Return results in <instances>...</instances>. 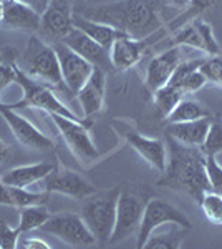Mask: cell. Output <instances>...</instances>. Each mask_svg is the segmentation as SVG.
<instances>
[{
  "label": "cell",
  "instance_id": "obj_1",
  "mask_svg": "<svg viewBox=\"0 0 222 249\" xmlns=\"http://www.w3.org/2000/svg\"><path fill=\"white\" fill-rule=\"evenodd\" d=\"M168 163L159 184L181 191L201 203L203 196L211 191L205 178V156L199 148L186 146L169 136Z\"/></svg>",
  "mask_w": 222,
  "mask_h": 249
},
{
  "label": "cell",
  "instance_id": "obj_2",
  "mask_svg": "<svg viewBox=\"0 0 222 249\" xmlns=\"http://www.w3.org/2000/svg\"><path fill=\"white\" fill-rule=\"evenodd\" d=\"M88 18L110 23L138 40L149 37L161 27L154 0H115L91 9Z\"/></svg>",
  "mask_w": 222,
  "mask_h": 249
},
{
  "label": "cell",
  "instance_id": "obj_3",
  "mask_svg": "<svg viewBox=\"0 0 222 249\" xmlns=\"http://www.w3.org/2000/svg\"><path fill=\"white\" fill-rule=\"evenodd\" d=\"M121 190L96 191L83 199L80 216L100 243H108L115 230L116 221V201Z\"/></svg>",
  "mask_w": 222,
  "mask_h": 249
},
{
  "label": "cell",
  "instance_id": "obj_4",
  "mask_svg": "<svg viewBox=\"0 0 222 249\" xmlns=\"http://www.w3.org/2000/svg\"><path fill=\"white\" fill-rule=\"evenodd\" d=\"M15 82L22 87L23 96L15 103H7L10 108H14V110H20V108H37V110H43L48 115H62L65 118L73 120V122H85L75 111H71L45 83L28 77L25 71L18 67H17V80Z\"/></svg>",
  "mask_w": 222,
  "mask_h": 249
},
{
  "label": "cell",
  "instance_id": "obj_5",
  "mask_svg": "<svg viewBox=\"0 0 222 249\" xmlns=\"http://www.w3.org/2000/svg\"><path fill=\"white\" fill-rule=\"evenodd\" d=\"M22 70L28 77L45 85H65L53 45H48L37 35H32L22 55Z\"/></svg>",
  "mask_w": 222,
  "mask_h": 249
},
{
  "label": "cell",
  "instance_id": "obj_6",
  "mask_svg": "<svg viewBox=\"0 0 222 249\" xmlns=\"http://www.w3.org/2000/svg\"><path fill=\"white\" fill-rule=\"evenodd\" d=\"M164 224H174V226H179L183 230H191L192 226L191 221L186 218L184 213H181L172 204L157 198L146 201L143 219H141L139 230H138V243H136V248L144 249L148 239L153 236V232L159 226H164Z\"/></svg>",
  "mask_w": 222,
  "mask_h": 249
},
{
  "label": "cell",
  "instance_id": "obj_7",
  "mask_svg": "<svg viewBox=\"0 0 222 249\" xmlns=\"http://www.w3.org/2000/svg\"><path fill=\"white\" fill-rule=\"evenodd\" d=\"M50 118L53 120L55 126L58 128L63 142L67 143L70 151L80 160V161L91 163L100 158V153H98V150H96L95 143H93V140H91V135H90V126H91L90 120L73 122V120L65 118V116H62V115H50Z\"/></svg>",
  "mask_w": 222,
  "mask_h": 249
},
{
  "label": "cell",
  "instance_id": "obj_8",
  "mask_svg": "<svg viewBox=\"0 0 222 249\" xmlns=\"http://www.w3.org/2000/svg\"><path fill=\"white\" fill-rule=\"evenodd\" d=\"M40 230L58 238L67 246L85 248L96 243V238L93 236V232L88 230L82 216L76 214V213L63 211L58 213V214H51Z\"/></svg>",
  "mask_w": 222,
  "mask_h": 249
},
{
  "label": "cell",
  "instance_id": "obj_9",
  "mask_svg": "<svg viewBox=\"0 0 222 249\" xmlns=\"http://www.w3.org/2000/svg\"><path fill=\"white\" fill-rule=\"evenodd\" d=\"M144 206H146V201L139 195L133 191H120L118 201H116L115 230H113L108 243H120V241L138 232L141 219H143Z\"/></svg>",
  "mask_w": 222,
  "mask_h": 249
},
{
  "label": "cell",
  "instance_id": "obj_10",
  "mask_svg": "<svg viewBox=\"0 0 222 249\" xmlns=\"http://www.w3.org/2000/svg\"><path fill=\"white\" fill-rule=\"evenodd\" d=\"M113 126H115V130L118 131L121 138L130 144L149 166L154 168L159 173L164 171L168 163V150H166V144L161 142V140L141 135L139 131H136L135 128H130L124 122H121V120H116L113 123Z\"/></svg>",
  "mask_w": 222,
  "mask_h": 249
},
{
  "label": "cell",
  "instance_id": "obj_11",
  "mask_svg": "<svg viewBox=\"0 0 222 249\" xmlns=\"http://www.w3.org/2000/svg\"><path fill=\"white\" fill-rule=\"evenodd\" d=\"M0 116L5 120L15 140L22 146L34 151H48L53 148V140L48 138L45 133H42L34 123L28 122L25 116H22L17 110L10 108L7 103L0 102Z\"/></svg>",
  "mask_w": 222,
  "mask_h": 249
},
{
  "label": "cell",
  "instance_id": "obj_12",
  "mask_svg": "<svg viewBox=\"0 0 222 249\" xmlns=\"http://www.w3.org/2000/svg\"><path fill=\"white\" fill-rule=\"evenodd\" d=\"M51 45H53L56 57H58L63 83H65V87L71 93L76 95V91H78L80 88L86 83V80L90 78L95 67H93L88 60L80 57V55L71 50L68 45L60 42V40H56Z\"/></svg>",
  "mask_w": 222,
  "mask_h": 249
},
{
  "label": "cell",
  "instance_id": "obj_13",
  "mask_svg": "<svg viewBox=\"0 0 222 249\" xmlns=\"http://www.w3.org/2000/svg\"><path fill=\"white\" fill-rule=\"evenodd\" d=\"M42 183L45 191L60 193V195L73 199H85L86 196L98 191L82 175L68 170V168H62V170L55 168L45 179H42Z\"/></svg>",
  "mask_w": 222,
  "mask_h": 249
},
{
  "label": "cell",
  "instance_id": "obj_14",
  "mask_svg": "<svg viewBox=\"0 0 222 249\" xmlns=\"http://www.w3.org/2000/svg\"><path fill=\"white\" fill-rule=\"evenodd\" d=\"M73 9H71L70 0H50L45 12L42 14V23L40 29L47 37L62 40L68 32L73 29Z\"/></svg>",
  "mask_w": 222,
  "mask_h": 249
},
{
  "label": "cell",
  "instance_id": "obj_15",
  "mask_svg": "<svg viewBox=\"0 0 222 249\" xmlns=\"http://www.w3.org/2000/svg\"><path fill=\"white\" fill-rule=\"evenodd\" d=\"M42 15L22 0H3V15L0 27L7 30L34 32L40 30Z\"/></svg>",
  "mask_w": 222,
  "mask_h": 249
},
{
  "label": "cell",
  "instance_id": "obj_16",
  "mask_svg": "<svg viewBox=\"0 0 222 249\" xmlns=\"http://www.w3.org/2000/svg\"><path fill=\"white\" fill-rule=\"evenodd\" d=\"M60 42H63L65 45L70 47L80 57L88 60L93 67H98L104 71L113 68L110 60V52L106 48H103L100 43H96L93 38L88 37L85 32L76 29V27H73V29L68 32V35H65Z\"/></svg>",
  "mask_w": 222,
  "mask_h": 249
},
{
  "label": "cell",
  "instance_id": "obj_17",
  "mask_svg": "<svg viewBox=\"0 0 222 249\" xmlns=\"http://www.w3.org/2000/svg\"><path fill=\"white\" fill-rule=\"evenodd\" d=\"M104 91H106V71L95 67L86 83L76 91V98L86 118L96 115L104 107Z\"/></svg>",
  "mask_w": 222,
  "mask_h": 249
},
{
  "label": "cell",
  "instance_id": "obj_18",
  "mask_svg": "<svg viewBox=\"0 0 222 249\" xmlns=\"http://www.w3.org/2000/svg\"><path fill=\"white\" fill-rule=\"evenodd\" d=\"M181 63V52L179 47H172L169 50L163 52V53L156 55L151 58L146 68V87L151 91L157 90V88L164 87L169 83L172 73H174L176 67Z\"/></svg>",
  "mask_w": 222,
  "mask_h": 249
},
{
  "label": "cell",
  "instance_id": "obj_19",
  "mask_svg": "<svg viewBox=\"0 0 222 249\" xmlns=\"http://www.w3.org/2000/svg\"><path fill=\"white\" fill-rule=\"evenodd\" d=\"M144 50H146V43L143 40L128 37V35L120 37L118 40L113 42L110 48L111 67L120 71L130 70V68L139 63V60L143 58Z\"/></svg>",
  "mask_w": 222,
  "mask_h": 249
},
{
  "label": "cell",
  "instance_id": "obj_20",
  "mask_svg": "<svg viewBox=\"0 0 222 249\" xmlns=\"http://www.w3.org/2000/svg\"><path fill=\"white\" fill-rule=\"evenodd\" d=\"M55 166L51 163H34V164H23V166H15L12 170L5 171L0 179L9 186L17 188H32L34 184L42 183Z\"/></svg>",
  "mask_w": 222,
  "mask_h": 249
},
{
  "label": "cell",
  "instance_id": "obj_21",
  "mask_svg": "<svg viewBox=\"0 0 222 249\" xmlns=\"http://www.w3.org/2000/svg\"><path fill=\"white\" fill-rule=\"evenodd\" d=\"M209 124H211V116H204L192 122L183 123H169L168 135L176 142L186 144V146L199 148L203 144L205 135H207Z\"/></svg>",
  "mask_w": 222,
  "mask_h": 249
},
{
  "label": "cell",
  "instance_id": "obj_22",
  "mask_svg": "<svg viewBox=\"0 0 222 249\" xmlns=\"http://www.w3.org/2000/svg\"><path fill=\"white\" fill-rule=\"evenodd\" d=\"M73 25L76 29L85 32L88 37L95 40L96 43H100L103 48H106L108 52H110V48L115 40H118L120 37H124V35H126L121 30L116 29V27L110 25V23H104V22H100V20H93L88 17H80V15H75Z\"/></svg>",
  "mask_w": 222,
  "mask_h": 249
},
{
  "label": "cell",
  "instance_id": "obj_23",
  "mask_svg": "<svg viewBox=\"0 0 222 249\" xmlns=\"http://www.w3.org/2000/svg\"><path fill=\"white\" fill-rule=\"evenodd\" d=\"M20 219H18V231L22 234L40 230L43 224L50 218V211H48L47 204H32V206L18 208Z\"/></svg>",
  "mask_w": 222,
  "mask_h": 249
},
{
  "label": "cell",
  "instance_id": "obj_24",
  "mask_svg": "<svg viewBox=\"0 0 222 249\" xmlns=\"http://www.w3.org/2000/svg\"><path fill=\"white\" fill-rule=\"evenodd\" d=\"M183 98H184L183 91H181L177 87L171 85V83H168V85H164V87H161L153 91V100H154L156 110L163 118H166Z\"/></svg>",
  "mask_w": 222,
  "mask_h": 249
},
{
  "label": "cell",
  "instance_id": "obj_25",
  "mask_svg": "<svg viewBox=\"0 0 222 249\" xmlns=\"http://www.w3.org/2000/svg\"><path fill=\"white\" fill-rule=\"evenodd\" d=\"M204 116H209L207 110L204 107H201L194 100L183 98L174 107V110L166 116V120L168 123H183V122H192V120L204 118Z\"/></svg>",
  "mask_w": 222,
  "mask_h": 249
},
{
  "label": "cell",
  "instance_id": "obj_26",
  "mask_svg": "<svg viewBox=\"0 0 222 249\" xmlns=\"http://www.w3.org/2000/svg\"><path fill=\"white\" fill-rule=\"evenodd\" d=\"M172 42H174L176 47L179 45H186V47H192L196 50L205 52L203 37H201L199 30L196 29V25L192 23V20H188L183 27H179V30L172 35Z\"/></svg>",
  "mask_w": 222,
  "mask_h": 249
},
{
  "label": "cell",
  "instance_id": "obj_27",
  "mask_svg": "<svg viewBox=\"0 0 222 249\" xmlns=\"http://www.w3.org/2000/svg\"><path fill=\"white\" fill-rule=\"evenodd\" d=\"M201 210L207 221L214 226H222V195L207 191L201 199Z\"/></svg>",
  "mask_w": 222,
  "mask_h": 249
},
{
  "label": "cell",
  "instance_id": "obj_28",
  "mask_svg": "<svg viewBox=\"0 0 222 249\" xmlns=\"http://www.w3.org/2000/svg\"><path fill=\"white\" fill-rule=\"evenodd\" d=\"M204 156H216L222 151V122L221 120H212L209 124L207 135H205L203 144L199 146Z\"/></svg>",
  "mask_w": 222,
  "mask_h": 249
},
{
  "label": "cell",
  "instance_id": "obj_29",
  "mask_svg": "<svg viewBox=\"0 0 222 249\" xmlns=\"http://www.w3.org/2000/svg\"><path fill=\"white\" fill-rule=\"evenodd\" d=\"M3 60L0 62V95L5 88H9L17 80V63H15V52L12 48L2 50Z\"/></svg>",
  "mask_w": 222,
  "mask_h": 249
},
{
  "label": "cell",
  "instance_id": "obj_30",
  "mask_svg": "<svg viewBox=\"0 0 222 249\" xmlns=\"http://www.w3.org/2000/svg\"><path fill=\"white\" fill-rule=\"evenodd\" d=\"M192 23H194L196 29L199 30L201 37H203V42H204V47H205V53L219 55L221 53V47H219V43H217L216 37H214L211 25H209L207 22H204L201 17L192 18Z\"/></svg>",
  "mask_w": 222,
  "mask_h": 249
},
{
  "label": "cell",
  "instance_id": "obj_31",
  "mask_svg": "<svg viewBox=\"0 0 222 249\" xmlns=\"http://www.w3.org/2000/svg\"><path fill=\"white\" fill-rule=\"evenodd\" d=\"M205 178H207L209 188L214 193L222 195V166L217 163L216 156H205Z\"/></svg>",
  "mask_w": 222,
  "mask_h": 249
},
{
  "label": "cell",
  "instance_id": "obj_32",
  "mask_svg": "<svg viewBox=\"0 0 222 249\" xmlns=\"http://www.w3.org/2000/svg\"><path fill=\"white\" fill-rule=\"evenodd\" d=\"M205 83H207V78H205V75L199 70V68H197V70L191 71L188 77H184L183 80H181L176 87L179 88L184 95H189V93H196V91H199Z\"/></svg>",
  "mask_w": 222,
  "mask_h": 249
},
{
  "label": "cell",
  "instance_id": "obj_33",
  "mask_svg": "<svg viewBox=\"0 0 222 249\" xmlns=\"http://www.w3.org/2000/svg\"><path fill=\"white\" fill-rule=\"evenodd\" d=\"M20 236L18 228H12L7 221L0 219V249H17Z\"/></svg>",
  "mask_w": 222,
  "mask_h": 249
},
{
  "label": "cell",
  "instance_id": "obj_34",
  "mask_svg": "<svg viewBox=\"0 0 222 249\" xmlns=\"http://www.w3.org/2000/svg\"><path fill=\"white\" fill-rule=\"evenodd\" d=\"M22 249H50L51 246L47 243L45 239L37 238V236H20L18 239V246Z\"/></svg>",
  "mask_w": 222,
  "mask_h": 249
},
{
  "label": "cell",
  "instance_id": "obj_35",
  "mask_svg": "<svg viewBox=\"0 0 222 249\" xmlns=\"http://www.w3.org/2000/svg\"><path fill=\"white\" fill-rule=\"evenodd\" d=\"M214 2H216V0H191L189 5L186 7V9H188L186 14H188V17L196 18V17H199L201 14H204L207 9H211Z\"/></svg>",
  "mask_w": 222,
  "mask_h": 249
},
{
  "label": "cell",
  "instance_id": "obj_36",
  "mask_svg": "<svg viewBox=\"0 0 222 249\" xmlns=\"http://www.w3.org/2000/svg\"><path fill=\"white\" fill-rule=\"evenodd\" d=\"M22 2H25L30 7H34V9L37 10L40 15H42L43 12H45L47 7H48V3H50V0H22Z\"/></svg>",
  "mask_w": 222,
  "mask_h": 249
},
{
  "label": "cell",
  "instance_id": "obj_37",
  "mask_svg": "<svg viewBox=\"0 0 222 249\" xmlns=\"http://www.w3.org/2000/svg\"><path fill=\"white\" fill-rule=\"evenodd\" d=\"M10 153V146L3 140H0V163H3L7 160V156Z\"/></svg>",
  "mask_w": 222,
  "mask_h": 249
},
{
  "label": "cell",
  "instance_id": "obj_38",
  "mask_svg": "<svg viewBox=\"0 0 222 249\" xmlns=\"http://www.w3.org/2000/svg\"><path fill=\"white\" fill-rule=\"evenodd\" d=\"M189 2H191V0H171V3L174 7H177V9H186V7L189 5Z\"/></svg>",
  "mask_w": 222,
  "mask_h": 249
},
{
  "label": "cell",
  "instance_id": "obj_39",
  "mask_svg": "<svg viewBox=\"0 0 222 249\" xmlns=\"http://www.w3.org/2000/svg\"><path fill=\"white\" fill-rule=\"evenodd\" d=\"M2 15H3V0H0V22H2Z\"/></svg>",
  "mask_w": 222,
  "mask_h": 249
},
{
  "label": "cell",
  "instance_id": "obj_40",
  "mask_svg": "<svg viewBox=\"0 0 222 249\" xmlns=\"http://www.w3.org/2000/svg\"><path fill=\"white\" fill-rule=\"evenodd\" d=\"M216 85H221L222 87V68H221V73H219V78H217V83Z\"/></svg>",
  "mask_w": 222,
  "mask_h": 249
},
{
  "label": "cell",
  "instance_id": "obj_41",
  "mask_svg": "<svg viewBox=\"0 0 222 249\" xmlns=\"http://www.w3.org/2000/svg\"><path fill=\"white\" fill-rule=\"evenodd\" d=\"M3 60V55H2V52H0V62H2Z\"/></svg>",
  "mask_w": 222,
  "mask_h": 249
}]
</instances>
